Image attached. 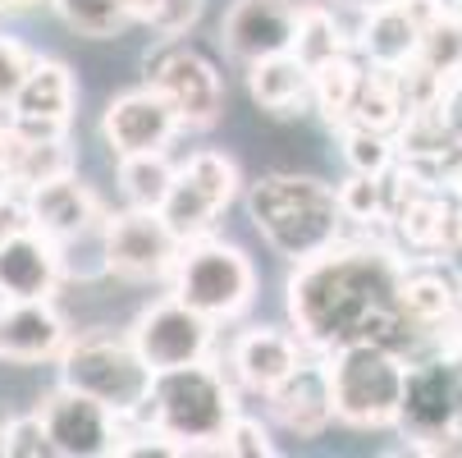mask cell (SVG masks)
Returning <instances> with one entry per match:
<instances>
[{
	"label": "cell",
	"instance_id": "52a82bcc",
	"mask_svg": "<svg viewBox=\"0 0 462 458\" xmlns=\"http://www.w3.org/2000/svg\"><path fill=\"white\" fill-rule=\"evenodd\" d=\"M147 83L179 110L183 128H211L225 110V79L211 64V55H202L188 37H161L147 60Z\"/></svg>",
	"mask_w": 462,
	"mask_h": 458
},
{
	"label": "cell",
	"instance_id": "5b68a950",
	"mask_svg": "<svg viewBox=\"0 0 462 458\" xmlns=\"http://www.w3.org/2000/svg\"><path fill=\"white\" fill-rule=\"evenodd\" d=\"M329 358V389H335V417L357 431L399 426L408 353L384 344H344Z\"/></svg>",
	"mask_w": 462,
	"mask_h": 458
},
{
	"label": "cell",
	"instance_id": "603a6c76",
	"mask_svg": "<svg viewBox=\"0 0 462 458\" xmlns=\"http://www.w3.org/2000/svg\"><path fill=\"white\" fill-rule=\"evenodd\" d=\"M362 70L366 64L344 51L335 60H325L311 70V110H320V119L329 128H344L348 115H353V97H357V83H362Z\"/></svg>",
	"mask_w": 462,
	"mask_h": 458
},
{
	"label": "cell",
	"instance_id": "4fadbf2b",
	"mask_svg": "<svg viewBox=\"0 0 462 458\" xmlns=\"http://www.w3.org/2000/svg\"><path fill=\"white\" fill-rule=\"evenodd\" d=\"M183 128L179 110L147 83L134 92H119L101 115V138L115 156H138V152H165L174 134Z\"/></svg>",
	"mask_w": 462,
	"mask_h": 458
},
{
	"label": "cell",
	"instance_id": "7a4b0ae2",
	"mask_svg": "<svg viewBox=\"0 0 462 458\" xmlns=\"http://www.w3.org/2000/svg\"><path fill=\"white\" fill-rule=\"evenodd\" d=\"M247 216L256 234L293 266L325 252L329 243H339L348 229L339 188H329L316 174H289V170H271L247 183Z\"/></svg>",
	"mask_w": 462,
	"mask_h": 458
},
{
	"label": "cell",
	"instance_id": "277c9868",
	"mask_svg": "<svg viewBox=\"0 0 462 458\" xmlns=\"http://www.w3.org/2000/svg\"><path fill=\"white\" fill-rule=\"evenodd\" d=\"M60 380L83 389V395L101 399L119 422L143 417L156 371L138 353L134 335H115V331H88L74 335L60 353Z\"/></svg>",
	"mask_w": 462,
	"mask_h": 458
},
{
	"label": "cell",
	"instance_id": "e0dca14e",
	"mask_svg": "<svg viewBox=\"0 0 462 458\" xmlns=\"http://www.w3.org/2000/svg\"><path fill=\"white\" fill-rule=\"evenodd\" d=\"M23 198H28L32 229H42V234L55 238L60 248L69 243V238L101 234V229H106V207H101V198H97L88 183H79V174L46 179V183L28 188Z\"/></svg>",
	"mask_w": 462,
	"mask_h": 458
},
{
	"label": "cell",
	"instance_id": "8fae6325",
	"mask_svg": "<svg viewBox=\"0 0 462 458\" xmlns=\"http://www.w3.org/2000/svg\"><path fill=\"white\" fill-rule=\"evenodd\" d=\"M46 431H51V444L60 458H106L119 449V431L124 422L92 395H83V389L74 385H55L42 395L37 404Z\"/></svg>",
	"mask_w": 462,
	"mask_h": 458
},
{
	"label": "cell",
	"instance_id": "d6986e66",
	"mask_svg": "<svg viewBox=\"0 0 462 458\" xmlns=\"http://www.w3.org/2000/svg\"><path fill=\"white\" fill-rule=\"evenodd\" d=\"M69 325L51 298L0 303V358L5 362H51L69 344Z\"/></svg>",
	"mask_w": 462,
	"mask_h": 458
},
{
	"label": "cell",
	"instance_id": "f546056e",
	"mask_svg": "<svg viewBox=\"0 0 462 458\" xmlns=\"http://www.w3.org/2000/svg\"><path fill=\"white\" fill-rule=\"evenodd\" d=\"M5 453H10V458H51V453H55L42 413L14 417V422L5 426Z\"/></svg>",
	"mask_w": 462,
	"mask_h": 458
},
{
	"label": "cell",
	"instance_id": "30bf717a",
	"mask_svg": "<svg viewBox=\"0 0 462 458\" xmlns=\"http://www.w3.org/2000/svg\"><path fill=\"white\" fill-rule=\"evenodd\" d=\"M134 344L147 358L152 371H174V367H192L207 362L211 344H216V321L202 316L197 307H188L179 294L152 303L138 321H134Z\"/></svg>",
	"mask_w": 462,
	"mask_h": 458
},
{
	"label": "cell",
	"instance_id": "836d02e7",
	"mask_svg": "<svg viewBox=\"0 0 462 458\" xmlns=\"http://www.w3.org/2000/svg\"><path fill=\"white\" fill-rule=\"evenodd\" d=\"M32 225L28 216V198H14L10 183H0V243H5L10 234H23Z\"/></svg>",
	"mask_w": 462,
	"mask_h": 458
},
{
	"label": "cell",
	"instance_id": "3957f363",
	"mask_svg": "<svg viewBox=\"0 0 462 458\" xmlns=\"http://www.w3.org/2000/svg\"><path fill=\"white\" fill-rule=\"evenodd\" d=\"M234 413H238L234 380L207 362H192V367L156 371L143 417H128V422H147L165 431L183 453H225V431Z\"/></svg>",
	"mask_w": 462,
	"mask_h": 458
},
{
	"label": "cell",
	"instance_id": "1f68e13d",
	"mask_svg": "<svg viewBox=\"0 0 462 458\" xmlns=\"http://www.w3.org/2000/svg\"><path fill=\"white\" fill-rule=\"evenodd\" d=\"M202 10H207V0H161L152 14V28L156 37H188L197 19H202Z\"/></svg>",
	"mask_w": 462,
	"mask_h": 458
},
{
	"label": "cell",
	"instance_id": "74e56055",
	"mask_svg": "<svg viewBox=\"0 0 462 458\" xmlns=\"http://www.w3.org/2000/svg\"><path fill=\"white\" fill-rule=\"evenodd\" d=\"M339 5H348V10L366 14V10H380V5H389V0H339Z\"/></svg>",
	"mask_w": 462,
	"mask_h": 458
},
{
	"label": "cell",
	"instance_id": "9c48e42d",
	"mask_svg": "<svg viewBox=\"0 0 462 458\" xmlns=\"http://www.w3.org/2000/svg\"><path fill=\"white\" fill-rule=\"evenodd\" d=\"M238 165L225 156V152H192L179 174H174V188H170V198L161 202V216L170 220V229L192 243V238H207L216 216L238 198Z\"/></svg>",
	"mask_w": 462,
	"mask_h": 458
},
{
	"label": "cell",
	"instance_id": "8d00e7d4",
	"mask_svg": "<svg viewBox=\"0 0 462 458\" xmlns=\"http://www.w3.org/2000/svg\"><path fill=\"white\" fill-rule=\"evenodd\" d=\"M448 252H462V198H457V211H453V238H448Z\"/></svg>",
	"mask_w": 462,
	"mask_h": 458
},
{
	"label": "cell",
	"instance_id": "ac0fdd59",
	"mask_svg": "<svg viewBox=\"0 0 462 458\" xmlns=\"http://www.w3.org/2000/svg\"><path fill=\"white\" fill-rule=\"evenodd\" d=\"M64 280V257L60 243L42 229H23L0 243V303H23V298H55Z\"/></svg>",
	"mask_w": 462,
	"mask_h": 458
},
{
	"label": "cell",
	"instance_id": "ba28073f",
	"mask_svg": "<svg viewBox=\"0 0 462 458\" xmlns=\"http://www.w3.org/2000/svg\"><path fill=\"white\" fill-rule=\"evenodd\" d=\"M183 238L170 229L161 211L124 207L119 216H106L101 229V266L124 280H165L179 266Z\"/></svg>",
	"mask_w": 462,
	"mask_h": 458
},
{
	"label": "cell",
	"instance_id": "d590c367",
	"mask_svg": "<svg viewBox=\"0 0 462 458\" xmlns=\"http://www.w3.org/2000/svg\"><path fill=\"white\" fill-rule=\"evenodd\" d=\"M156 5H161V0H119V10L128 14V23H152Z\"/></svg>",
	"mask_w": 462,
	"mask_h": 458
},
{
	"label": "cell",
	"instance_id": "9a60e30c",
	"mask_svg": "<svg viewBox=\"0 0 462 458\" xmlns=\"http://www.w3.org/2000/svg\"><path fill=\"white\" fill-rule=\"evenodd\" d=\"M74 101H79V88H74L69 64L37 55V64L10 101V119L23 138H64V128L74 119Z\"/></svg>",
	"mask_w": 462,
	"mask_h": 458
},
{
	"label": "cell",
	"instance_id": "d4e9b609",
	"mask_svg": "<svg viewBox=\"0 0 462 458\" xmlns=\"http://www.w3.org/2000/svg\"><path fill=\"white\" fill-rule=\"evenodd\" d=\"M179 165L165 152H138V156H119V192L128 207H147L161 211V202L170 198Z\"/></svg>",
	"mask_w": 462,
	"mask_h": 458
},
{
	"label": "cell",
	"instance_id": "ab89813d",
	"mask_svg": "<svg viewBox=\"0 0 462 458\" xmlns=\"http://www.w3.org/2000/svg\"><path fill=\"white\" fill-rule=\"evenodd\" d=\"M0 458H10V453H5V426H0Z\"/></svg>",
	"mask_w": 462,
	"mask_h": 458
},
{
	"label": "cell",
	"instance_id": "4316f807",
	"mask_svg": "<svg viewBox=\"0 0 462 458\" xmlns=\"http://www.w3.org/2000/svg\"><path fill=\"white\" fill-rule=\"evenodd\" d=\"M417 64H426V70L435 74V79H453V74H462V10L457 5H448L430 28H426V37H421V51H417Z\"/></svg>",
	"mask_w": 462,
	"mask_h": 458
},
{
	"label": "cell",
	"instance_id": "44dd1931",
	"mask_svg": "<svg viewBox=\"0 0 462 458\" xmlns=\"http://www.w3.org/2000/svg\"><path fill=\"white\" fill-rule=\"evenodd\" d=\"M403 307L426 335L444 331L462 312V276L444 261V252H426L421 261H403Z\"/></svg>",
	"mask_w": 462,
	"mask_h": 458
},
{
	"label": "cell",
	"instance_id": "f1b7e54d",
	"mask_svg": "<svg viewBox=\"0 0 462 458\" xmlns=\"http://www.w3.org/2000/svg\"><path fill=\"white\" fill-rule=\"evenodd\" d=\"M51 5L79 37H92V42H110L128 28V14L119 10V0H51Z\"/></svg>",
	"mask_w": 462,
	"mask_h": 458
},
{
	"label": "cell",
	"instance_id": "d6a6232c",
	"mask_svg": "<svg viewBox=\"0 0 462 458\" xmlns=\"http://www.w3.org/2000/svg\"><path fill=\"white\" fill-rule=\"evenodd\" d=\"M32 64H37L32 51H23V46L10 42V37H0V106L14 101V92H19V83L28 79Z\"/></svg>",
	"mask_w": 462,
	"mask_h": 458
},
{
	"label": "cell",
	"instance_id": "7c38bea8",
	"mask_svg": "<svg viewBox=\"0 0 462 458\" xmlns=\"http://www.w3.org/2000/svg\"><path fill=\"white\" fill-rule=\"evenodd\" d=\"M457 417H462V376H457V367L439 353L408 362L403 404H399V431L408 435V444L448 435L457 426Z\"/></svg>",
	"mask_w": 462,
	"mask_h": 458
},
{
	"label": "cell",
	"instance_id": "e575fe53",
	"mask_svg": "<svg viewBox=\"0 0 462 458\" xmlns=\"http://www.w3.org/2000/svg\"><path fill=\"white\" fill-rule=\"evenodd\" d=\"M439 106H444V115H448V124H453L457 143H462V74H453V79L444 83V97H439Z\"/></svg>",
	"mask_w": 462,
	"mask_h": 458
},
{
	"label": "cell",
	"instance_id": "6da1fadb",
	"mask_svg": "<svg viewBox=\"0 0 462 458\" xmlns=\"http://www.w3.org/2000/svg\"><path fill=\"white\" fill-rule=\"evenodd\" d=\"M289 321L311 353L384 344L412 353L426 331L403 307V257L380 238H339L289 276Z\"/></svg>",
	"mask_w": 462,
	"mask_h": 458
},
{
	"label": "cell",
	"instance_id": "8992f818",
	"mask_svg": "<svg viewBox=\"0 0 462 458\" xmlns=\"http://www.w3.org/2000/svg\"><path fill=\"white\" fill-rule=\"evenodd\" d=\"M174 294L197 307L202 316L234 321L252 307L256 298V271L243 248L220 243V238H192L179 252V266H174Z\"/></svg>",
	"mask_w": 462,
	"mask_h": 458
},
{
	"label": "cell",
	"instance_id": "cb8c5ba5",
	"mask_svg": "<svg viewBox=\"0 0 462 458\" xmlns=\"http://www.w3.org/2000/svg\"><path fill=\"white\" fill-rule=\"evenodd\" d=\"M403 115H408V101H403L399 74L384 70V64H371V60H366L348 124H366V128H380V134H393V128L403 124Z\"/></svg>",
	"mask_w": 462,
	"mask_h": 458
},
{
	"label": "cell",
	"instance_id": "484cf974",
	"mask_svg": "<svg viewBox=\"0 0 462 458\" xmlns=\"http://www.w3.org/2000/svg\"><path fill=\"white\" fill-rule=\"evenodd\" d=\"M353 51V37L339 28V19L329 14L325 5H302V19H298V42H293V55L307 64V70H316V64L335 60Z\"/></svg>",
	"mask_w": 462,
	"mask_h": 458
},
{
	"label": "cell",
	"instance_id": "2e32d148",
	"mask_svg": "<svg viewBox=\"0 0 462 458\" xmlns=\"http://www.w3.org/2000/svg\"><path fill=\"white\" fill-rule=\"evenodd\" d=\"M266 408L271 417L289 431V435H320L329 422H335V389H329V358L325 353H311L266 395Z\"/></svg>",
	"mask_w": 462,
	"mask_h": 458
},
{
	"label": "cell",
	"instance_id": "f35d334b",
	"mask_svg": "<svg viewBox=\"0 0 462 458\" xmlns=\"http://www.w3.org/2000/svg\"><path fill=\"white\" fill-rule=\"evenodd\" d=\"M32 5H46V0H0V10H32Z\"/></svg>",
	"mask_w": 462,
	"mask_h": 458
},
{
	"label": "cell",
	"instance_id": "83f0119b",
	"mask_svg": "<svg viewBox=\"0 0 462 458\" xmlns=\"http://www.w3.org/2000/svg\"><path fill=\"white\" fill-rule=\"evenodd\" d=\"M339 147H344L348 170H357V174H389L393 165H399L393 134H380V128H366V124H344Z\"/></svg>",
	"mask_w": 462,
	"mask_h": 458
},
{
	"label": "cell",
	"instance_id": "5bb4252c",
	"mask_svg": "<svg viewBox=\"0 0 462 458\" xmlns=\"http://www.w3.org/2000/svg\"><path fill=\"white\" fill-rule=\"evenodd\" d=\"M298 0H234L220 19V42L238 64H256L266 55H284L298 42Z\"/></svg>",
	"mask_w": 462,
	"mask_h": 458
},
{
	"label": "cell",
	"instance_id": "4dcf8cb0",
	"mask_svg": "<svg viewBox=\"0 0 462 458\" xmlns=\"http://www.w3.org/2000/svg\"><path fill=\"white\" fill-rule=\"evenodd\" d=\"M225 453H234V458H275L280 449H275L271 431L261 426L256 417L234 413V422H229V431H225Z\"/></svg>",
	"mask_w": 462,
	"mask_h": 458
},
{
	"label": "cell",
	"instance_id": "ffe728a7",
	"mask_svg": "<svg viewBox=\"0 0 462 458\" xmlns=\"http://www.w3.org/2000/svg\"><path fill=\"white\" fill-rule=\"evenodd\" d=\"M302 358H307V344L298 335L275 331V325H252V331H243L229 349V371L247 395L266 399Z\"/></svg>",
	"mask_w": 462,
	"mask_h": 458
},
{
	"label": "cell",
	"instance_id": "7402d4cb",
	"mask_svg": "<svg viewBox=\"0 0 462 458\" xmlns=\"http://www.w3.org/2000/svg\"><path fill=\"white\" fill-rule=\"evenodd\" d=\"M247 92H252V101H256L261 115L293 119V115L311 110V70L293 51L266 55V60L247 64Z\"/></svg>",
	"mask_w": 462,
	"mask_h": 458
}]
</instances>
